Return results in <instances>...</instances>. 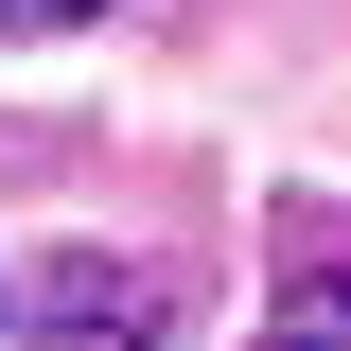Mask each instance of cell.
Here are the masks:
<instances>
[{"instance_id":"7a4b0ae2","label":"cell","mask_w":351,"mask_h":351,"mask_svg":"<svg viewBox=\"0 0 351 351\" xmlns=\"http://www.w3.org/2000/svg\"><path fill=\"white\" fill-rule=\"evenodd\" d=\"M281 351H351V263H299V299H281Z\"/></svg>"},{"instance_id":"3957f363","label":"cell","mask_w":351,"mask_h":351,"mask_svg":"<svg viewBox=\"0 0 351 351\" xmlns=\"http://www.w3.org/2000/svg\"><path fill=\"white\" fill-rule=\"evenodd\" d=\"M71 18H106V0H0V36H71Z\"/></svg>"},{"instance_id":"6da1fadb","label":"cell","mask_w":351,"mask_h":351,"mask_svg":"<svg viewBox=\"0 0 351 351\" xmlns=\"http://www.w3.org/2000/svg\"><path fill=\"white\" fill-rule=\"evenodd\" d=\"M18 351H158V281H141L123 246H53V263H36V316H18Z\"/></svg>"}]
</instances>
